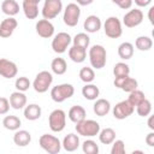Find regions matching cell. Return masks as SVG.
I'll list each match as a JSON object with an SVG mask.
<instances>
[{
	"instance_id": "1",
	"label": "cell",
	"mask_w": 154,
	"mask_h": 154,
	"mask_svg": "<svg viewBox=\"0 0 154 154\" xmlns=\"http://www.w3.org/2000/svg\"><path fill=\"white\" fill-rule=\"evenodd\" d=\"M106 60H107V53H106V48L101 45H94L90 47L89 49V61L90 65L96 69L100 70L106 65Z\"/></svg>"
},
{
	"instance_id": "2",
	"label": "cell",
	"mask_w": 154,
	"mask_h": 154,
	"mask_svg": "<svg viewBox=\"0 0 154 154\" xmlns=\"http://www.w3.org/2000/svg\"><path fill=\"white\" fill-rule=\"evenodd\" d=\"M76 131L84 137H94L100 131V124L93 119H83L76 123Z\"/></svg>"
},
{
	"instance_id": "3",
	"label": "cell",
	"mask_w": 154,
	"mask_h": 154,
	"mask_svg": "<svg viewBox=\"0 0 154 154\" xmlns=\"http://www.w3.org/2000/svg\"><path fill=\"white\" fill-rule=\"evenodd\" d=\"M73 94H75V88L70 83H63V84L55 85L51 90V97L54 102H63L70 99Z\"/></svg>"
},
{
	"instance_id": "4",
	"label": "cell",
	"mask_w": 154,
	"mask_h": 154,
	"mask_svg": "<svg viewBox=\"0 0 154 154\" xmlns=\"http://www.w3.org/2000/svg\"><path fill=\"white\" fill-rule=\"evenodd\" d=\"M48 125L53 132H60L66 125V113L63 109H54L48 117Z\"/></svg>"
},
{
	"instance_id": "5",
	"label": "cell",
	"mask_w": 154,
	"mask_h": 154,
	"mask_svg": "<svg viewBox=\"0 0 154 154\" xmlns=\"http://www.w3.org/2000/svg\"><path fill=\"white\" fill-rule=\"evenodd\" d=\"M38 144L45 152L49 154H57L61 149V143L59 138L53 135H48V134H43L38 138Z\"/></svg>"
},
{
	"instance_id": "6",
	"label": "cell",
	"mask_w": 154,
	"mask_h": 154,
	"mask_svg": "<svg viewBox=\"0 0 154 154\" xmlns=\"http://www.w3.org/2000/svg\"><path fill=\"white\" fill-rule=\"evenodd\" d=\"M52 82H53V75L49 71L43 70L36 75L35 79L32 82V88L35 89V91L42 94V93H46L48 90Z\"/></svg>"
},
{
	"instance_id": "7",
	"label": "cell",
	"mask_w": 154,
	"mask_h": 154,
	"mask_svg": "<svg viewBox=\"0 0 154 154\" xmlns=\"http://www.w3.org/2000/svg\"><path fill=\"white\" fill-rule=\"evenodd\" d=\"M105 35L109 38H118L123 34L122 22L117 17H108L103 23Z\"/></svg>"
},
{
	"instance_id": "8",
	"label": "cell",
	"mask_w": 154,
	"mask_h": 154,
	"mask_svg": "<svg viewBox=\"0 0 154 154\" xmlns=\"http://www.w3.org/2000/svg\"><path fill=\"white\" fill-rule=\"evenodd\" d=\"M79 16H81L79 6L75 2H71V4H67V6L65 7L63 19L67 26H76L78 24Z\"/></svg>"
},
{
	"instance_id": "9",
	"label": "cell",
	"mask_w": 154,
	"mask_h": 154,
	"mask_svg": "<svg viewBox=\"0 0 154 154\" xmlns=\"http://www.w3.org/2000/svg\"><path fill=\"white\" fill-rule=\"evenodd\" d=\"M63 10V2L61 0H45L43 7H42V16L45 19H53L58 17V14Z\"/></svg>"
},
{
	"instance_id": "10",
	"label": "cell",
	"mask_w": 154,
	"mask_h": 154,
	"mask_svg": "<svg viewBox=\"0 0 154 154\" xmlns=\"http://www.w3.org/2000/svg\"><path fill=\"white\" fill-rule=\"evenodd\" d=\"M71 41H72V38L67 32H64V31L58 32L54 36L53 41H52V48H53V51L55 53L61 54V53L66 52V49L69 48Z\"/></svg>"
},
{
	"instance_id": "11",
	"label": "cell",
	"mask_w": 154,
	"mask_h": 154,
	"mask_svg": "<svg viewBox=\"0 0 154 154\" xmlns=\"http://www.w3.org/2000/svg\"><path fill=\"white\" fill-rule=\"evenodd\" d=\"M135 111V107L128 101V100H124V101H120L118 102L114 107H113V117L116 119H125L128 117H130Z\"/></svg>"
},
{
	"instance_id": "12",
	"label": "cell",
	"mask_w": 154,
	"mask_h": 154,
	"mask_svg": "<svg viewBox=\"0 0 154 154\" xmlns=\"http://www.w3.org/2000/svg\"><path fill=\"white\" fill-rule=\"evenodd\" d=\"M142 20H143V12L138 8L130 10L123 17V24L126 28H135V26L140 25L142 23Z\"/></svg>"
},
{
	"instance_id": "13",
	"label": "cell",
	"mask_w": 154,
	"mask_h": 154,
	"mask_svg": "<svg viewBox=\"0 0 154 154\" xmlns=\"http://www.w3.org/2000/svg\"><path fill=\"white\" fill-rule=\"evenodd\" d=\"M17 73H18V67L13 61L5 58L0 59V76H2L4 78L11 79L16 77Z\"/></svg>"
},
{
	"instance_id": "14",
	"label": "cell",
	"mask_w": 154,
	"mask_h": 154,
	"mask_svg": "<svg viewBox=\"0 0 154 154\" xmlns=\"http://www.w3.org/2000/svg\"><path fill=\"white\" fill-rule=\"evenodd\" d=\"M35 28H36L37 35L41 36V37H43V38H49L54 34V25L48 19H45V18L43 19H40L36 23Z\"/></svg>"
},
{
	"instance_id": "15",
	"label": "cell",
	"mask_w": 154,
	"mask_h": 154,
	"mask_svg": "<svg viewBox=\"0 0 154 154\" xmlns=\"http://www.w3.org/2000/svg\"><path fill=\"white\" fill-rule=\"evenodd\" d=\"M18 25V22L17 19H14L13 17H7L5 18L1 23H0V37L2 38H6V37H10L13 31L16 30Z\"/></svg>"
},
{
	"instance_id": "16",
	"label": "cell",
	"mask_w": 154,
	"mask_h": 154,
	"mask_svg": "<svg viewBox=\"0 0 154 154\" xmlns=\"http://www.w3.org/2000/svg\"><path fill=\"white\" fill-rule=\"evenodd\" d=\"M41 0H23V12L28 19H35L38 16V4Z\"/></svg>"
},
{
	"instance_id": "17",
	"label": "cell",
	"mask_w": 154,
	"mask_h": 154,
	"mask_svg": "<svg viewBox=\"0 0 154 154\" xmlns=\"http://www.w3.org/2000/svg\"><path fill=\"white\" fill-rule=\"evenodd\" d=\"M101 19L95 16V14H90L85 18L84 23H83V28L87 32H90V34H94V32H97L100 29H101Z\"/></svg>"
},
{
	"instance_id": "18",
	"label": "cell",
	"mask_w": 154,
	"mask_h": 154,
	"mask_svg": "<svg viewBox=\"0 0 154 154\" xmlns=\"http://www.w3.org/2000/svg\"><path fill=\"white\" fill-rule=\"evenodd\" d=\"M10 106L14 109H22L26 106V95L23 91H13L10 95Z\"/></svg>"
},
{
	"instance_id": "19",
	"label": "cell",
	"mask_w": 154,
	"mask_h": 154,
	"mask_svg": "<svg viewBox=\"0 0 154 154\" xmlns=\"http://www.w3.org/2000/svg\"><path fill=\"white\" fill-rule=\"evenodd\" d=\"M13 142L18 147H26L31 142V135L26 130H16L13 135Z\"/></svg>"
},
{
	"instance_id": "20",
	"label": "cell",
	"mask_w": 154,
	"mask_h": 154,
	"mask_svg": "<svg viewBox=\"0 0 154 154\" xmlns=\"http://www.w3.org/2000/svg\"><path fill=\"white\" fill-rule=\"evenodd\" d=\"M69 57L73 63H77V64L83 63L87 58V49L78 46H72L69 49Z\"/></svg>"
},
{
	"instance_id": "21",
	"label": "cell",
	"mask_w": 154,
	"mask_h": 154,
	"mask_svg": "<svg viewBox=\"0 0 154 154\" xmlns=\"http://www.w3.org/2000/svg\"><path fill=\"white\" fill-rule=\"evenodd\" d=\"M93 109L96 116L103 117V116L108 114V112L111 111V103L106 99H97L93 106Z\"/></svg>"
},
{
	"instance_id": "22",
	"label": "cell",
	"mask_w": 154,
	"mask_h": 154,
	"mask_svg": "<svg viewBox=\"0 0 154 154\" xmlns=\"http://www.w3.org/2000/svg\"><path fill=\"white\" fill-rule=\"evenodd\" d=\"M61 146L66 152H75L79 147V137L75 134H69L64 137Z\"/></svg>"
},
{
	"instance_id": "23",
	"label": "cell",
	"mask_w": 154,
	"mask_h": 154,
	"mask_svg": "<svg viewBox=\"0 0 154 154\" xmlns=\"http://www.w3.org/2000/svg\"><path fill=\"white\" fill-rule=\"evenodd\" d=\"M1 11L8 17H13L19 12V5L16 0H4L1 2Z\"/></svg>"
},
{
	"instance_id": "24",
	"label": "cell",
	"mask_w": 154,
	"mask_h": 154,
	"mask_svg": "<svg viewBox=\"0 0 154 154\" xmlns=\"http://www.w3.org/2000/svg\"><path fill=\"white\" fill-rule=\"evenodd\" d=\"M42 114V109L36 103H30L24 108V117L28 120H37Z\"/></svg>"
},
{
	"instance_id": "25",
	"label": "cell",
	"mask_w": 154,
	"mask_h": 154,
	"mask_svg": "<svg viewBox=\"0 0 154 154\" xmlns=\"http://www.w3.org/2000/svg\"><path fill=\"white\" fill-rule=\"evenodd\" d=\"M67 116H69L70 120H71V122H73V123L76 124V123H78V122H81V120L85 119L87 112H85V109H84L82 106L76 105V106H72V107L69 109Z\"/></svg>"
},
{
	"instance_id": "26",
	"label": "cell",
	"mask_w": 154,
	"mask_h": 154,
	"mask_svg": "<svg viewBox=\"0 0 154 154\" xmlns=\"http://www.w3.org/2000/svg\"><path fill=\"white\" fill-rule=\"evenodd\" d=\"M118 55L123 60H129L134 55V45L130 42H123L118 46Z\"/></svg>"
},
{
	"instance_id": "27",
	"label": "cell",
	"mask_w": 154,
	"mask_h": 154,
	"mask_svg": "<svg viewBox=\"0 0 154 154\" xmlns=\"http://www.w3.org/2000/svg\"><path fill=\"white\" fill-rule=\"evenodd\" d=\"M99 94H100V90L99 88L95 85V84H90V83H87L83 88H82V95L87 99V100H96L99 97Z\"/></svg>"
},
{
	"instance_id": "28",
	"label": "cell",
	"mask_w": 154,
	"mask_h": 154,
	"mask_svg": "<svg viewBox=\"0 0 154 154\" xmlns=\"http://www.w3.org/2000/svg\"><path fill=\"white\" fill-rule=\"evenodd\" d=\"M99 140L102 144H111L116 140V131L112 128H105L99 131Z\"/></svg>"
},
{
	"instance_id": "29",
	"label": "cell",
	"mask_w": 154,
	"mask_h": 154,
	"mask_svg": "<svg viewBox=\"0 0 154 154\" xmlns=\"http://www.w3.org/2000/svg\"><path fill=\"white\" fill-rule=\"evenodd\" d=\"M51 69L55 75H64L67 70V64L64 58H54L51 63Z\"/></svg>"
},
{
	"instance_id": "30",
	"label": "cell",
	"mask_w": 154,
	"mask_h": 154,
	"mask_svg": "<svg viewBox=\"0 0 154 154\" xmlns=\"http://www.w3.org/2000/svg\"><path fill=\"white\" fill-rule=\"evenodd\" d=\"M22 122L17 116H6L2 120V125L5 129L11 130V131H16L19 129Z\"/></svg>"
},
{
	"instance_id": "31",
	"label": "cell",
	"mask_w": 154,
	"mask_h": 154,
	"mask_svg": "<svg viewBox=\"0 0 154 154\" xmlns=\"http://www.w3.org/2000/svg\"><path fill=\"white\" fill-rule=\"evenodd\" d=\"M135 46L138 51H142V52H146V51H149L153 46V41L149 36H138L135 41Z\"/></svg>"
},
{
	"instance_id": "32",
	"label": "cell",
	"mask_w": 154,
	"mask_h": 154,
	"mask_svg": "<svg viewBox=\"0 0 154 154\" xmlns=\"http://www.w3.org/2000/svg\"><path fill=\"white\" fill-rule=\"evenodd\" d=\"M136 112L140 117H148L152 112V103L148 99H143L137 106H136Z\"/></svg>"
},
{
	"instance_id": "33",
	"label": "cell",
	"mask_w": 154,
	"mask_h": 154,
	"mask_svg": "<svg viewBox=\"0 0 154 154\" xmlns=\"http://www.w3.org/2000/svg\"><path fill=\"white\" fill-rule=\"evenodd\" d=\"M72 42H73V46H78V47H82V48L87 49L89 43H90V37L85 32H78L72 38Z\"/></svg>"
},
{
	"instance_id": "34",
	"label": "cell",
	"mask_w": 154,
	"mask_h": 154,
	"mask_svg": "<svg viewBox=\"0 0 154 154\" xmlns=\"http://www.w3.org/2000/svg\"><path fill=\"white\" fill-rule=\"evenodd\" d=\"M79 78L84 83H91L95 79V72L91 67H88V66L82 67L79 70Z\"/></svg>"
},
{
	"instance_id": "35",
	"label": "cell",
	"mask_w": 154,
	"mask_h": 154,
	"mask_svg": "<svg viewBox=\"0 0 154 154\" xmlns=\"http://www.w3.org/2000/svg\"><path fill=\"white\" fill-rule=\"evenodd\" d=\"M129 94H130V95H129V97H128V101H129L134 107H136V106L144 99V93H143L142 90H138V89H135V90L130 91Z\"/></svg>"
},
{
	"instance_id": "36",
	"label": "cell",
	"mask_w": 154,
	"mask_h": 154,
	"mask_svg": "<svg viewBox=\"0 0 154 154\" xmlns=\"http://www.w3.org/2000/svg\"><path fill=\"white\" fill-rule=\"evenodd\" d=\"M130 73V67L128 64L120 61V63H117L113 67V75L114 77H118V76H129Z\"/></svg>"
},
{
	"instance_id": "37",
	"label": "cell",
	"mask_w": 154,
	"mask_h": 154,
	"mask_svg": "<svg viewBox=\"0 0 154 154\" xmlns=\"http://www.w3.org/2000/svg\"><path fill=\"white\" fill-rule=\"evenodd\" d=\"M82 149L85 154H97L99 153V146L93 140H87L82 144Z\"/></svg>"
},
{
	"instance_id": "38",
	"label": "cell",
	"mask_w": 154,
	"mask_h": 154,
	"mask_svg": "<svg viewBox=\"0 0 154 154\" xmlns=\"http://www.w3.org/2000/svg\"><path fill=\"white\" fill-rule=\"evenodd\" d=\"M30 85H31V83H30L29 78H28V77H24V76L18 77V78L16 79V82H14L16 89L19 90V91H23V93L26 91V90L30 88Z\"/></svg>"
},
{
	"instance_id": "39",
	"label": "cell",
	"mask_w": 154,
	"mask_h": 154,
	"mask_svg": "<svg viewBox=\"0 0 154 154\" xmlns=\"http://www.w3.org/2000/svg\"><path fill=\"white\" fill-rule=\"evenodd\" d=\"M137 87H138V83H137V81H136L135 78H132V77H129V76H128V77L125 78L124 83L122 84L120 89H122V90H124V91H126V93H130V91H132V90L137 89Z\"/></svg>"
},
{
	"instance_id": "40",
	"label": "cell",
	"mask_w": 154,
	"mask_h": 154,
	"mask_svg": "<svg viewBox=\"0 0 154 154\" xmlns=\"http://www.w3.org/2000/svg\"><path fill=\"white\" fill-rule=\"evenodd\" d=\"M111 144V154H125V143L123 140H114Z\"/></svg>"
},
{
	"instance_id": "41",
	"label": "cell",
	"mask_w": 154,
	"mask_h": 154,
	"mask_svg": "<svg viewBox=\"0 0 154 154\" xmlns=\"http://www.w3.org/2000/svg\"><path fill=\"white\" fill-rule=\"evenodd\" d=\"M10 109V101L6 97H0V114H6Z\"/></svg>"
},
{
	"instance_id": "42",
	"label": "cell",
	"mask_w": 154,
	"mask_h": 154,
	"mask_svg": "<svg viewBox=\"0 0 154 154\" xmlns=\"http://www.w3.org/2000/svg\"><path fill=\"white\" fill-rule=\"evenodd\" d=\"M112 2H114L116 5H118L120 8L123 10H128L132 6V0H112Z\"/></svg>"
},
{
	"instance_id": "43",
	"label": "cell",
	"mask_w": 154,
	"mask_h": 154,
	"mask_svg": "<svg viewBox=\"0 0 154 154\" xmlns=\"http://www.w3.org/2000/svg\"><path fill=\"white\" fill-rule=\"evenodd\" d=\"M126 77H128V76H118V77H114V81H113L114 87L120 89V87H122V84L124 83V81H125Z\"/></svg>"
},
{
	"instance_id": "44",
	"label": "cell",
	"mask_w": 154,
	"mask_h": 154,
	"mask_svg": "<svg viewBox=\"0 0 154 154\" xmlns=\"http://www.w3.org/2000/svg\"><path fill=\"white\" fill-rule=\"evenodd\" d=\"M146 143L149 146V147H153L154 146V132H149L146 137Z\"/></svg>"
},
{
	"instance_id": "45",
	"label": "cell",
	"mask_w": 154,
	"mask_h": 154,
	"mask_svg": "<svg viewBox=\"0 0 154 154\" xmlns=\"http://www.w3.org/2000/svg\"><path fill=\"white\" fill-rule=\"evenodd\" d=\"M132 1H135V4L138 7H146L152 2V0H132Z\"/></svg>"
},
{
	"instance_id": "46",
	"label": "cell",
	"mask_w": 154,
	"mask_h": 154,
	"mask_svg": "<svg viewBox=\"0 0 154 154\" xmlns=\"http://www.w3.org/2000/svg\"><path fill=\"white\" fill-rule=\"evenodd\" d=\"M76 1H77V4L81 5V6H88V5H90L94 0H76Z\"/></svg>"
},
{
	"instance_id": "47",
	"label": "cell",
	"mask_w": 154,
	"mask_h": 154,
	"mask_svg": "<svg viewBox=\"0 0 154 154\" xmlns=\"http://www.w3.org/2000/svg\"><path fill=\"white\" fill-rule=\"evenodd\" d=\"M153 116H149V118H148V126H149V129L150 130H154V123H153Z\"/></svg>"
},
{
	"instance_id": "48",
	"label": "cell",
	"mask_w": 154,
	"mask_h": 154,
	"mask_svg": "<svg viewBox=\"0 0 154 154\" xmlns=\"http://www.w3.org/2000/svg\"><path fill=\"white\" fill-rule=\"evenodd\" d=\"M153 11H154V7H150L149 8V13H148V18H149V22L153 24L154 20H153Z\"/></svg>"
}]
</instances>
